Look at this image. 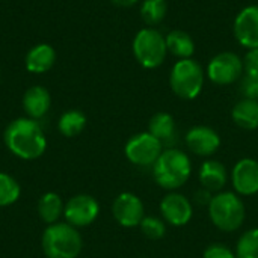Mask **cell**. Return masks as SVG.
Wrapping results in <instances>:
<instances>
[{"label": "cell", "mask_w": 258, "mask_h": 258, "mask_svg": "<svg viewBox=\"0 0 258 258\" xmlns=\"http://www.w3.org/2000/svg\"><path fill=\"white\" fill-rule=\"evenodd\" d=\"M6 148L23 160H35L41 157L47 148V139L36 119L17 118L3 133Z\"/></svg>", "instance_id": "obj_1"}, {"label": "cell", "mask_w": 258, "mask_h": 258, "mask_svg": "<svg viewBox=\"0 0 258 258\" xmlns=\"http://www.w3.org/2000/svg\"><path fill=\"white\" fill-rule=\"evenodd\" d=\"M192 175L190 157L178 148L169 147L162 151L153 165L154 181L165 190L174 192L183 187Z\"/></svg>", "instance_id": "obj_2"}, {"label": "cell", "mask_w": 258, "mask_h": 258, "mask_svg": "<svg viewBox=\"0 0 258 258\" xmlns=\"http://www.w3.org/2000/svg\"><path fill=\"white\" fill-rule=\"evenodd\" d=\"M212 224L224 233L237 231L246 219V207L240 195L230 190H222L213 195L207 207Z\"/></svg>", "instance_id": "obj_3"}, {"label": "cell", "mask_w": 258, "mask_h": 258, "mask_svg": "<svg viewBox=\"0 0 258 258\" xmlns=\"http://www.w3.org/2000/svg\"><path fill=\"white\" fill-rule=\"evenodd\" d=\"M41 245L47 258H77L82 252L83 240L76 227L56 222L47 225Z\"/></svg>", "instance_id": "obj_4"}, {"label": "cell", "mask_w": 258, "mask_h": 258, "mask_svg": "<svg viewBox=\"0 0 258 258\" xmlns=\"http://www.w3.org/2000/svg\"><path fill=\"white\" fill-rule=\"evenodd\" d=\"M169 85L172 92L181 100H194L203 91L204 70L192 57L180 59L171 70Z\"/></svg>", "instance_id": "obj_5"}, {"label": "cell", "mask_w": 258, "mask_h": 258, "mask_svg": "<svg viewBox=\"0 0 258 258\" xmlns=\"http://www.w3.org/2000/svg\"><path fill=\"white\" fill-rule=\"evenodd\" d=\"M168 53L165 36L154 27L141 29L133 39V54L136 60L148 70H154L165 62Z\"/></svg>", "instance_id": "obj_6"}, {"label": "cell", "mask_w": 258, "mask_h": 258, "mask_svg": "<svg viewBox=\"0 0 258 258\" xmlns=\"http://www.w3.org/2000/svg\"><path fill=\"white\" fill-rule=\"evenodd\" d=\"M162 151L163 144L159 139H156L150 132L133 135L124 147V154L127 160L139 168H153Z\"/></svg>", "instance_id": "obj_7"}, {"label": "cell", "mask_w": 258, "mask_h": 258, "mask_svg": "<svg viewBox=\"0 0 258 258\" xmlns=\"http://www.w3.org/2000/svg\"><path fill=\"white\" fill-rule=\"evenodd\" d=\"M243 73V59L233 51H222L216 54L207 65V77L212 83L219 86L237 82Z\"/></svg>", "instance_id": "obj_8"}, {"label": "cell", "mask_w": 258, "mask_h": 258, "mask_svg": "<svg viewBox=\"0 0 258 258\" xmlns=\"http://www.w3.org/2000/svg\"><path fill=\"white\" fill-rule=\"evenodd\" d=\"M159 209L162 219L171 227H184L194 218V206L190 200L175 190L162 198Z\"/></svg>", "instance_id": "obj_9"}, {"label": "cell", "mask_w": 258, "mask_h": 258, "mask_svg": "<svg viewBox=\"0 0 258 258\" xmlns=\"http://www.w3.org/2000/svg\"><path fill=\"white\" fill-rule=\"evenodd\" d=\"M100 204L91 195H76L73 197L63 207V216L67 224L80 228L88 227L98 218Z\"/></svg>", "instance_id": "obj_10"}, {"label": "cell", "mask_w": 258, "mask_h": 258, "mask_svg": "<svg viewBox=\"0 0 258 258\" xmlns=\"http://www.w3.org/2000/svg\"><path fill=\"white\" fill-rule=\"evenodd\" d=\"M112 215L121 227L135 228L139 227L145 218V207L138 195L132 192H122L112 204Z\"/></svg>", "instance_id": "obj_11"}, {"label": "cell", "mask_w": 258, "mask_h": 258, "mask_svg": "<svg viewBox=\"0 0 258 258\" xmlns=\"http://www.w3.org/2000/svg\"><path fill=\"white\" fill-rule=\"evenodd\" d=\"M230 180L233 189L240 197H254L258 194V160L243 157L231 169Z\"/></svg>", "instance_id": "obj_12"}, {"label": "cell", "mask_w": 258, "mask_h": 258, "mask_svg": "<svg viewBox=\"0 0 258 258\" xmlns=\"http://www.w3.org/2000/svg\"><path fill=\"white\" fill-rule=\"evenodd\" d=\"M186 147L195 156L210 157L221 148V136L207 125H195L186 133Z\"/></svg>", "instance_id": "obj_13"}, {"label": "cell", "mask_w": 258, "mask_h": 258, "mask_svg": "<svg viewBox=\"0 0 258 258\" xmlns=\"http://www.w3.org/2000/svg\"><path fill=\"white\" fill-rule=\"evenodd\" d=\"M233 30L240 45L258 48V5L246 6L236 15Z\"/></svg>", "instance_id": "obj_14"}, {"label": "cell", "mask_w": 258, "mask_h": 258, "mask_svg": "<svg viewBox=\"0 0 258 258\" xmlns=\"http://www.w3.org/2000/svg\"><path fill=\"white\" fill-rule=\"evenodd\" d=\"M198 180L201 187L210 190L212 194H219L224 190L228 181V172L222 162L215 159H207L203 162L198 171Z\"/></svg>", "instance_id": "obj_15"}, {"label": "cell", "mask_w": 258, "mask_h": 258, "mask_svg": "<svg viewBox=\"0 0 258 258\" xmlns=\"http://www.w3.org/2000/svg\"><path fill=\"white\" fill-rule=\"evenodd\" d=\"M50 94L44 86H32L23 95V107L29 118L39 119L50 109Z\"/></svg>", "instance_id": "obj_16"}, {"label": "cell", "mask_w": 258, "mask_h": 258, "mask_svg": "<svg viewBox=\"0 0 258 258\" xmlns=\"http://www.w3.org/2000/svg\"><path fill=\"white\" fill-rule=\"evenodd\" d=\"M56 60V51L48 44H38L32 47L26 56V68L33 74L47 73Z\"/></svg>", "instance_id": "obj_17"}, {"label": "cell", "mask_w": 258, "mask_h": 258, "mask_svg": "<svg viewBox=\"0 0 258 258\" xmlns=\"http://www.w3.org/2000/svg\"><path fill=\"white\" fill-rule=\"evenodd\" d=\"M148 132L163 145H172L177 136V127L172 115L168 112H157L148 122Z\"/></svg>", "instance_id": "obj_18"}, {"label": "cell", "mask_w": 258, "mask_h": 258, "mask_svg": "<svg viewBox=\"0 0 258 258\" xmlns=\"http://www.w3.org/2000/svg\"><path fill=\"white\" fill-rule=\"evenodd\" d=\"M231 118L234 124L243 130L258 128V100L242 98L237 101L231 110Z\"/></svg>", "instance_id": "obj_19"}, {"label": "cell", "mask_w": 258, "mask_h": 258, "mask_svg": "<svg viewBox=\"0 0 258 258\" xmlns=\"http://www.w3.org/2000/svg\"><path fill=\"white\" fill-rule=\"evenodd\" d=\"M166 47L171 54L180 59H190L195 53V42L184 30H171L166 36Z\"/></svg>", "instance_id": "obj_20"}, {"label": "cell", "mask_w": 258, "mask_h": 258, "mask_svg": "<svg viewBox=\"0 0 258 258\" xmlns=\"http://www.w3.org/2000/svg\"><path fill=\"white\" fill-rule=\"evenodd\" d=\"M63 204H62V200L57 194L54 192H47L44 194L39 201H38V213H39V218L47 224V225H51V224H56L59 221V218L63 215Z\"/></svg>", "instance_id": "obj_21"}, {"label": "cell", "mask_w": 258, "mask_h": 258, "mask_svg": "<svg viewBox=\"0 0 258 258\" xmlns=\"http://www.w3.org/2000/svg\"><path fill=\"white\" fill-rule=\"evenodd\" d=\"M86 125V116L80 110H68L65 112L57 122L59 132L67 138H74L83 132Z\"/></svg>", "instance_id": "obj_22"}, {"label": "cell", "mask_w": 258, "mask_h": 258, "mask_svg": "<svg viewBox=\"0 0 258 258\" xmlns=\"http://www.w3.org/2000/svg\"><path fill=\"white\" fill-rule=\"evenodd\" d=\"M166 0H144L141 5V17L151 27L162 23L166 17Z\"/></svg>", "instance_id": "obj_23"}, {"label": "cell", "mask_w": 258, "mask_h": 258, "mask_svg": "<svg viewBox=\"0 0 258 258\" xmlns=\"http://www.w3.org/2000/svg\"><path fill=\"white\" fill-rule=\"evenodd\" d=\"M236 258H258V227L246 230L236 243Z\"/></svg>", "instance_id": "obj_24"}, {"label": "cell", "mask_w": 258, "mask_h": 258, "mask_svg": "<svg viewBox=\"0 0 258 258\" xmlns=\"http://www.w3.org/2000/svg\"><path fill=\"white\" fill-rule=\"evenodd\" d=\"M21 195V187L18 181L9 174L0 172V207L12 206L18 201Z\"/></svg>", "instance_id": "obj_25"}, {"label": "cell", "mask_w": 258, "mask_h": 258, "mask_svg": "<svg viewBox=\"0 0 258 258\" xmlns=\"http://www.w3.org/2000/svg\"><path fill=\"white\" fill-rule=\"evenodd\" d=\"M139 228L142 234L150 240H160L166 234V222L157 216H145Z\"/></svg>", "instance_id": "obj_26"}, {"label": "cell", "mask_w": 258, "mask_h": 258, "mask_svg": "<svg viewBox=\"0 0 258 258\" xmlns=\"http://www.w3.org/2000/svg\"><path fill=\"white\" fill-rule=\"evenodd\" d=\"M203 258H236V254L224 243H212L204 249Z\"/></svg>", "instance_id": "obj_27"}, {"label": "cell", "mask_w": 258, "mask_h": 258, "mask_svg": "<svg viewBox=\"0 0 258 258\" xmlns=\"http://www.w3.org/2000/svg\"><path fill=\"white\" fill-rule=\"evenodd\" d=\"M240 92H242L243 98L258 100V77L245 76L240 83Z\"/></svg>", "instance_id": "obj_28"}, {"label": "cell", "mask_w": 258, "mask_h": 258, "mask_svg": "<svg viewBox=\"0 0 258 258\" xmlns=\"http://www.w3.org/2000/svg\"><path fill=\"white\" fill-rule=\"evenodd\" d=\"M243 70L246 76L258 77V48H251L243 57Z\"/></svg>", "instance_id": "obj_29"}, {"label": "cell", "mask_w": 258, "mask_h": 258, "mask_svg": "<svg viewBox=\"0 0 258 258\" xmlns=\"http://www.w3.org/2000/svg\"><path fill=\"white\" fill-rule=\"evenodd\" d=\"M213 195H215V194H212L210 190L201 187V189H198V190L194 194V201H195V204H198V206H201V207H209V204H210L212 200H213Z\"/></svg>", "instance_id": "obj_30"}, {"label": "cell", "mask_w": 258, "mask_h": 258, "mask_svg": "<svg viewBox=\"0 0 258 258\" xmlns=\"http://www.w3.org/2000/svg\"><path fill=\"white\" fill-rule=\"evenodd\" d=\"M113 5L116 6H122V8H130V6H135L139 0H110Z\"/></svg>", "instance_id": "obj_31"}, {"label": "cell", "mask_w": 258, "mask_h": 258, "mask_svg": "<svg viewBox=\"0 0 258 258\" xmlns=\"http://www.w3.org/2000/svg\"><path fill=\"white\" fill-rule=\"evenodd\" d=\"M141 258H148V257H141Z\"/></svg>", "instance_id": "obj_32"}]
</instances>
